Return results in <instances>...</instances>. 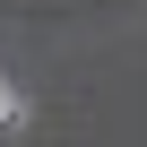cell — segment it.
Wrapping results in <instances>:
<instances>
[{
	"label": "cell",
	"instance_id": "6da1fadb",
	"mask_svg": "<svg viewBox=\"0 0 147 147\" xmlns=\"http://www.w3.org/2000/svg\"><path fill=\"white\" fill-rule=\"evenodd\" d=\"M0 113H9V87H0Z\"/></svg>",
	"mask_w": 147,
	"mask_h": 147
}]
</instances>
